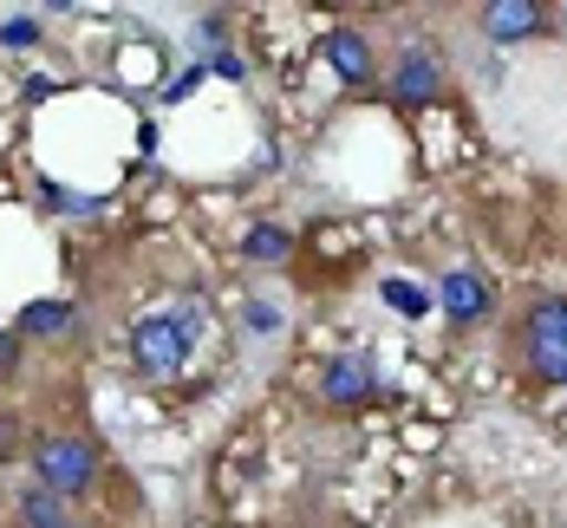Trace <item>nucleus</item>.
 I'll list each match as a JSON object with an SVG mask.
<instances>
[{
    "label": "nucleus",
    "instance_id": "nucleus-15",
    "mask_svg": "<svg viewBox=\"0 0 567 528\" xmlns=\"http://www.w3.org/2000/svg\"><path fill=\"white\" fill-rule=\"evenodd\" d=\"M13 365H20V333L0 327V372H13Z\"/></svg>",
    "mask_w": 567,
    "mask_h": 528
},
{
    "label": "nucleus",
    "instance_id": "nucleus-14",
    "mask_svg": "<svg viewBox=\"0 0 567 528\" xmlns=\"http://www.w3.org/2000/svg\"><path fill=\"white\" fill-rule=\"evenodd\" d=\"M33 40H40L33 20H7V27H0V46H33Z\"/></svg>",
    "mask_w": 567,
    "mask_h": 528
},
{
    "label": "nucleus",
    "instance_id": "nucleus-18",
    "mask_svg": "<svg viewBox=\"0 0 567 528\" xmlns=\"http://www.w3.org/2000/svg\"><path fill=\"white\" fill-rule=\"evenodd\" d=\"M65 528H85V522H65Z\"/></svg>",
    "mask_w": 567,
    "mask_h": 528
},
{
    "label": "nucleus",
    "instance_id": "nucleus-3",
    "mask_svg": "<svg viewBox=\"0 0 567 528\" xmlns=\"http://www.w3.org/2000/svg\"><path fill=\"white\" fill-rule=\"evenodd\" d=\"M522 365L542 385H567V293H542L522 320Z\"/></svg>",
    "mask_w": 567,
    "mask_h": 528
},
{
    "label": "nucleus",
    "instance_id": "nucleus-11",
    "mask_svg": "<svg viewBox=\"0 0 567 528\" xmlns=\"http://www.w3.org/2000/svg\"><path fill=\"white\" fill-rule=\"evenodd\" d=\"M241 248H248V261H287L293 255V235L275 229V222H255V229L241 235Z\"/></svg>",
    "mask_w": 567,
    "mask_h": 528
},
{
    "label": "nucleus",
    "instance_id": "nucleus-1",
    "mask_svg": "<svg viewBox=\"0 0 567 528\" xmlns=\"http://www.w3.org/2000/svg\"><path fill=\"white\" fill-rule=\"evenodd\" d=\"M203 320H209V307L196 293L164 300V307H144L137 327H131V365H137V379L144 385H176L189 372L196 340H203Z\"/></svg>",
    "mask_w": 567,
    "mask_h": 528
},
{
    "label": "nucleus",
    "instance_id": "nucleus-8",
    "mask_svg": "<svg viewBox=\"0 0 567 528\" xmlns=\"http://www.w3.org/2000/svg\"><path fill=\"white\" fill-rule=\"evenodd\" d=\"M483 33H489V40L542 33V0H496V7H483Z\"/></svg>",
    "mask_w": 567,
    "mask_h": 528
},
{
    "label": "nucleus",
    "instance_id": "nucleus-13",
    "mask_svg": "<svg viewBox=\"0 0 567 528\" xmlns=\"http://www.w3.org/2000/svg\"><path fill=\"white\" fill-rule=\"evenodd\" d=\"M385 300L398 313H424V288H411V281H385Z\"/></svg>",
    "mask_w": 567,
    "mask_h": 528
},
{
    "label": "nucleus",
    "instance_id": "nucleus-12",
    "mask_svg": "<svg viewBox=\"0 0 567 528\" xmlns=\"http://www.w3.org/2000/svg\"><path fill=\"white\" fill-rule=\"evenodd\" d=\"M248 333H255V340H275V333H281V307L248 300Z\"/></svg>",
    "mask_w": 567,
    "mask_h": 528
},
{
    "label": "nucleus",
    "instance_id": "nucleus-9",
    "mask_svg": "<svg viewBox=\"0 0 567 528\" xmlns=\"http://www.w3.org/2000/svg\"><path fill=\"white\" fill-rule=\"evenodd\" d=\"M13 333L65 340V333H72V307H65V300H33V307H20V327H13Z\"/></svg>",
    "mask_w": 567,
    "mask_h": 528
},
{
    "label": "nucleus",
    "instance_id": "nucleus-16",
    "mask_svg": "<svg viewBox=\"0 0 567 528\" xmlns=\"http://www.w3.org/2000/svg\"><path fill=\"white\" fill-rule=\"evenodd\" d=\"M13 451H20V424H13V417H0V464H7Z\"/></svg>",
    "mask_w": 567,
    "mask_h": 528
},
{
    "label": "nucleus",
    "instance_id": "nucleus-4",
    "mask_svg": "<svg viewBox=\"0 0 567 528\" xmlns=\"http://www.w3.org/2000/svg\"><path fill=\"white\" fill-rule=\"evenodd\" d=\"M320 398L333 411H359L379 398V372H372V359L365 352H340V359H327L320 365Z\"/></svg>",
    "mask_w": 567,
    "mask_h": 528
},
{
    "label": "nucleus",
    "instance_id": "nucleus-17",
    "mask_svg": "<svg viewBox=\"0 0 567 528\" xmlns=\"http://www.w3.org/2000/svg\"><path fill=\"white\" fill-rule=\"evenodd\" d=\"M216 72H223V79H241L248 65H241V59H235V53H216Z\"/></svg>",
    "mask_w": 567,
    "mask_h": 528
},
{
    "label": "nucleus",
    "instance_id": "nucleus-2",
    "mask_svg": "<svg viewBox=\"0 0 567 528\" xmlns=\"http://www.w3.org/2000/svg\"><path fill=\"white\" fill-rule=\"evenodd\" d=\"M27 464H33V483L40 489H53V496H92L99 489V476H105V451L92 444V437H79V431H40L33 444H27Z\"/></svg>",
    "mask_w": 567,
    "mask_h": 528
},
{
    "label": "nucleus",
    "instance_id": "nucleus-5",
    "mask_svg": "<svg viewBox=\"0 0 567 528\" xmlns=\"http://www.w3.org/2000/svg\"><path fill=\"white\" fill-rule=\"evenodd\" d=\"M444 92V65H437V53L431 46H404L392 65V99L404 105V112H417V105H431Z\"/></svg>",
    "mask_w": 567,
    "mask_h": 528
},
{
    "label": "nucleus",
    "instance_id": "nucleus-7",
    "mask_svg": "<svg viewBox=\"0 0 567 528\" xmlns=\"http://www.w3.org/2000/svg\"><path fill=\"white\" fill-rule=\"evenodd\" d=\"M444 313H451L456 327L483 320V313H489V281H483L476 268H451V275H444Z\"/></svg>",
    "mask_w": 567,
    "mask_h": 528
},
{
    "label": "nucleus",
    "instance_id": "nucleus-6",
    "mask_svg": "<svg viewBox=\"0 0 567 528\" xmlns=\"http://www.w3.org/2000/svg\"><path fill=\"white\" fill-rule=\"evenodd\" d=\"M320 53H327V65L340 72L346 85H372V72H379V59H372V46H365V33H352V27H333Z\"/></svg>",
    "mask_w": 567,
    "mask_h": 528
},
{
    "label": "nucleus",
    "instance_id": "nucleus-10",
    "mask_svg": "<svg viewBox=\"0 0 567 528\" xmlns=\"http://www.w3.org/2000/svg\"><path fill=\"white\" fill-rule=\"evenodd\" d=\"M20 528H65V496H53V489H27L20 496Z\"/></svg>",
    "mask_w": 567,
    "mask_h": 528
}]
</instances>
